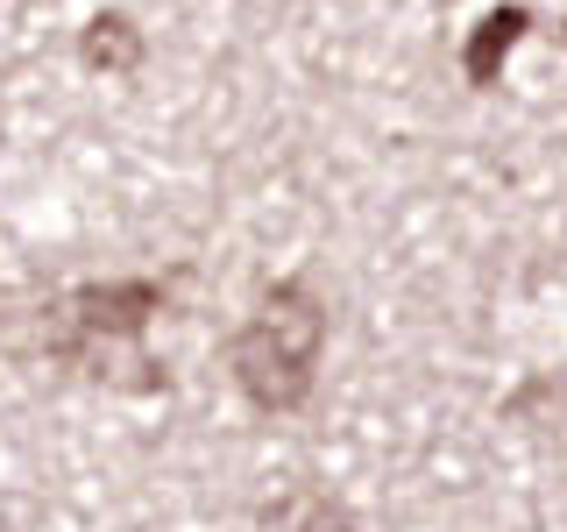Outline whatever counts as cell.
Returning <instances> with one entry per match:
<instances>
[{"instance_id": "5b68a950", "label": "cell", "mask_w": 567, "mask_h": 532, "mask_svg": "<svg viewBox=\"0 0 567 532\" xmlns=\"http://www.w3.org/2000/svg\"><path fill=\"white\" fill-rule=\"evenodd\" d=\"M270 532H362V525H354L327 490H291V497L270 511Z\"/></svg>"}, {"instance_id": "7a4b0ae2", "label": "cell", "mask_w": 567, "mask_h": 532, "mask_svg": "<svg viewBox=\"0 0 567 532\" xmlns=\"http://www.w3.org/2000/svg\"><path fill=\"white\" fill-rule=\"evenodd\" d=\"M164 313V284H85L79 298H71V319H79L85 334H106V341H128L142 334L150 319Z\"/></svg>"}, {"instance_id": "3957f363", "label": "cell", "mask_w": 567, "mask_h": 532, "mask_svg": "<svg viewBox=\"0 0 567 532\" xmlns=\"http://www.w3.org/2000/svg\"><path fill=\"white\" fill-rule=\"evenodd\" d=\"M532 14L525 8H489L483 22L468 29V43H461V71H468V85H496L504 79V58L525 43Z\"/></svg>"}, {"instance_id": "6da1fadb", "label": "cell", "mask_w": 567, "mask_h": 532, "mask_svg": "<svg viewBox=\"0 0 567 532\" xmlns=\"http://www.w3.org/2000/svg\"><path fill=\"white\" fill-rule=\"evenodd\" d=\"M319 348H327V313L306 284H270L256 298V319L235 334L227 362H235V383L248 390V405L262 412H298L312 398L319 377Z\"/></svg>"}, {"instance_id": "8992f818", "label": "cell", "mask_w": 567, "mask_h": 532, "mask_svg": "<svg viewBox=\"0 0 567 532\" xmlns=\"http://www.w3.org/2000/svg\"><path fill=\"white\" fill-rule=\"evenodd\" d=\"M560 35H567V29H560Z\"/></svg>"}, {"instance_id": "277c9868", "label": "cell", "mask_w": 567, "mask_h": 532, "mask_svg": "<svg viewBox=\"0 0 567 532\" xmlns=\"http://www.w3.org/2000/svg\"><path fill=\"white\" fill-rule=\"evenodd\" d=\"M79 58H85V71L128 79V71H142V29L128 22V14H93L85 35H79Z\"/></svg>"}]
</instances>
